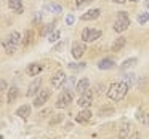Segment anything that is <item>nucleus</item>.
I'll list each match as a JSON object with an SVG mask.
<instances>
[{"instance_id":"2f4dec72","label":"nucleus","mask_w":149,"mask_h":139,"mask_svg":"<svg viewBox=\"0 0 149 139\" xmlns=\"http://www.w3.org/2000/svg\"><path fill=\"white\" fill-rule=\"evenodd\" d=\"M128 139H139V134H138L136 131H133V133H130Z\"/></svg>"},{"instance_id":"39448f33","label":"nucleus","mask_w":149,"mask_h":139,"mask_svg":"<svg viewBox=\"0 0 149 139\" xmlns=\"http://www.w3.org/2000/svg\"><path fill=\"white\" fill-rule=\"evenodd\" d=\"M101 37V30L91 29V27H85L82 30V42H95Z\"/></svg>"},{"instance_id":"a211bd4d","label":"nucleus","mask_w":149,"mask_h":139,"mask_svg":"<svg viewBox=\"0 0 149 139\" xmlns=\"http://www.w3.org/2000/svg\"><path fill=\"white\" fill-rule=\"evenodd\" d=\"M19 96V90H18V86H11L10 90H8V96H7V102L11 104L16 101V98Z\"/></svg>"},{"instance_id":"c85d7f7f","label":"nucleus","mask_w":149,"mask_h":139,"mask_svg":"<svg viewBox=\"0 0 149 139\" xmlns=\"http://www.w3.org/2000/svg\"><path fill=\"white\" fill-rule=\"evenodd\" d=\"M133 77H135L133 74H127L125 77H123V82H127L128 85H132V82H133Z\"/></svg>"},{"instance_id":"dca6fc26","label":"nucleus","mask_w":149,"mask_h":139,"mask_svg":"<svg viewBox=\"0 0 149 139\" xmlns=\"http://www.w3.org/2000/svg\"><path fill=\"white\" fill-rule=\"evenodd\" d=\"M91 115H93V113H91L88 109H84V110H80V112H79V115L75 117V120H77L79 123H87L88 120L91 118Z\"/></svg>"},{"instance_id":"b1692460","label":"nucleus","mask_w":149,"mask_h":139,"mask_svg":"<svg viewBox=\"0 0 149 139\" xmlns=\"http://www.w3.org/2000/svg\"><path fill=\"white\" fill-rule=\"evenodd\" d=\"M68 67L71 69V71H84V69H85V62H80V64H77V62H69Z\"/></svg>"},{"instance_id":"393cba45","label":"nucleus","mask_w":149,"mask_h":139,"mask_svg":"<svg viewBox=\"0 0 149 139\" xmlns=\"http://www.w3.org/2000/svg\"><path fill=\"white\" fill-rule=\"evenodd\" d=\"M58 40H59V30H53V32L48 35V42L55 43V42H58Z\"/></svg>"},{"instance_id":"423d86ee","label":"nucleus","mask_w":149,"mask_h":139,"mask_svg":"<svg viewBox=\"0 0 149 139\" xmlns=\"http://www.w3.org/2000/svg\"><path fill=\"white\" fill-rule=\"evenodd\" d=\"M71 102H72V94H71V91H63V93L58 96V99H56L55 106L58 107V109H66V107H68Z\"/></svg>"},{"instance_id":"0eeeda50","label":"nucleus","mask_w":149,"mask_h":139,"mask_svg":"<svg viewBox=\"0 0 149 139\" xmlns=\"http://www.w3.org/2000/svg\"><path fill=\"white\" fill-rule=\"evenodd\" d=\"M52 96V91L50 90H47V88H43V90H40L39 91V94L36 96V99H34V106L36 107H42L43 104L48 101V98Z\"/></svg>"},{"instance_id":"aec40b11","label":"nucleus","mask_w":149,"mask_h":139,"mask_svg":"<svg viewBox=\"0 0 149 139\" xmlns=\"http://www.w3.org/2000/svg\"><path fill=\"white\" fill-rule=\"evenodd\" d=\"M123 46H125V37H119V39L112 43V51H120Z\"/></svg>"},{"instance_id":"6e6552de","label":"nucleus","mask_w":149,"mask_h":139,"mask_svg":"<svg viewBox=\"0 0 149 139\" xmlns=\"http://www.w3.org/2000/svg\"><path fill=\"white\" fill-rule=\"evenodd\" d=\"M66 82V74L63 71H56L55 74L52 75V85L55 88H61Z\"/></svg>"},{"instance_id":"473e14b6","label":"nucleus","mask_w":149,"mask_h":139,"mask_svg":"<svg viewBox=\"0 0 149 139\" xmlns=\"http://www.w3.org/2000/svg\"><path fill=\"white\" fill-rule=\"evenodd\" d=\"M109 2H112V3H125L127 0H109Z\"/></svg>"},{"instance_id":"9b49d317","label":"nucleus","mask_w":149,"mask_h":139,"mask_svg":"<svg viewBox=\"0 0 149 139\" xmlns=\"http://www.w3.org/2000/svg\"><path fill=\"white\" fill-rule=\"evenodd\" d=\"M40 85H42V80H40V77H37L36 80H34L32 83L29 85V90H27L26 96L29 98V96H34V94H39V91H40Z\"/></svg>"},{"instance_id":"ddd939ff","label":"nucleus","mask_w":149,"mask_h":139,"mask_svg":"<svg viewBox=\"0 0 149 139\" xmlns=\"http://www.w3.org/2000/svg\"><path fill=\"white\" fill-rule=\"evenodd\" d=\"M42 69H43V66L42 64H37V62H32V64H29L27 66V69H26V72H27V75L29 77H37V75L42 72Z\"/></svg>"},{"instance_id":"c9c22d12","label":"nucleus","mask_w":149,"mask_h":139,"mask_svg":"<svg viewBox=\"0 0 149 139\" xmlns=\"http://www.w3.org/2000/svg\"><path fill=\"white\" fill-rule=\"evenodd\" d=\"M146 125H148V126H149V117H148V122H146Z\"/></svg>"},{"instance_id":"a878e982","label":"nucleus","mask_w":149,"mask_h":139,"mask_svg":"<svg viewBox=\"0 0 149 139\" xmlns=\"http://www.w3.org/2000/svg\"><path fill=\"white\" fill-rule=\"evenodd\" d=\"M148 19H149V13H146V11L138 16V23L139 24H146V23H148Z\"/></svg>"},{"instance_id":"1a4fd4ad","label":"nucleus","mask_w":149,"mask_h":139,"mask_svg":"<svg viewBox=\"0 0 149 139\" xmlns=\"http://www.w3.org/2000/svg\"><path fill=\"white\" fill-rule=\"evenodd\" d=\"M85 42H74L72 45V58L74 59H80L85 53Z\"/></svg>"},{"instance_id":"9d476101","label":"nucleus","mask_w":149,"mask_h":139,"mask_svg":"<svg viewBox=\"0 0 149 139\" xmlns=\"http://www.w3.org/2000/svg\"><path fill=\"white\" fill-rule=\"evenodd\" d=\"M114 67H116V61L111 58H103L98 61V69H101V71H109Z\"/></svg>"},{"instance_id":"f8f14e48","label":"nucleus","mask_w":149,"mask_h":139,"mask_svg":"<svg viewBox=\"0 0 149 139\" xmlns=\"http://www.w3.org/2000/svg\"><path fill=\"white\" fill-rule=\"evenodd\" d=\"M100 15H101L100 8H93V10H88L87 13L82 15L80 19L82 21H93V19H96V18H100Z\"/></svg>"},{"instance_id":"bb28decb","label":"nucleus","mask_w":149,"mask_h":139,"mask_svg":"<svg viewBox=\"0 0 149 139\" xmlns=\"http://www.w3.org/2000/svg\"><path fill=\"white\" fill-rule=\"evenodd\" d=\"M31 39H32V30H27V32H26V39H24L23 45L27 46V43H31Z\"/></svg>"},{"instance_id":"f03ea898","label":"nucleus","mask_w":149,"mask_h":139,"mask_svg":"<svg viewBox=\"0 0 149 139\" xmlns=\"http://www.w3.org/2000/svg\"><path fill=\"white\" fill-rule=\"evenodd\" d=\"M19 42H21V34L19 32H11L10 35L2 42V46H3V50L7 53H13L15 50H16V46L19 45Z\"/></svg>"},{"instance_id":"f257e3e1","label":"nucleus","mask_w":149,"mask_h":139,"mask_svg":"<svg viewBox=\"0 0 149 139\" xmlns=\"http://www.w3.org/2000/svg\"><path fill=\"white\" fill-rule=\"evenodd\" d=\"M128 88H130V85L127 83V82H123V80L117 82V83H112L109 86V90H107V98L112 99L114 102H119V101H122L123 98L127 96Z\"/></svg>"},{"instance_id":"7ed1b4c3","label":"nucleus","mask_w":149,"mask_h":139,"mask_svg":"<svg viewBox=\"0 0 149 139\" xmlns=\"http://www.w3.org/2000/svg\"><path fill=\"white\" fill-rule=\"evenodd\" d=\"M130 26V18L127 15V11H119L116 18V23H114V30L116 32H125Z\"/></svg>"},{"instance_id":"cd10ccee","label":"nucleus","mask_w":149,"mask_h":139,"mask_svg":"<svg viewBox=\"0 0 149 139\" xmlns=\"http://www.w3.org/2000/svg\"><path fill=\"white\" fill-rule=\"evenodd\" d=\"M91 0H75V5H77L79 8H82V7H85V5H88Z\"/></svg>"},{"instance_id":"5701e85b","label":"nucleus","mask_w":149,"mask_h":139,"mask_svg":"<svg viewBox=\"0 0 149 139\" xmlns=\"http://www.w3.org/2000/svg\"><path fill=\"white\" fill-rule=\"evenodd\" d=\"M53 30H55V24H53V23H48L42 30H40V34H42V35H50Z\"/></svg>"},{"instance_id":"20e7f679","label":"nucleus","mask_w":149,"mask_h":139,"mask_svg":"<svg viewBox=\"0 0 149 139\" xmlns=\"http://www.w3.org/2000/svg\"><path fill=\"white\" fill-rule=\"evenodd\" d=\"M91 102H93V90H90L88 88L87 91H84V93L79 96V107H82V109H88V107L91 106Z\"/></svg>"},{"instance_id":"4be33fe9","label":"nucleus","mask_w":149,"mask_h":139,"mask_svg":"<svg viewBox=\"0 0 149 139\" xmlns=\"http://www.w3.org/2000/svg\"><path fill=\"white\" fill-rule=\"evenodd\" d=\"M45 10H50L52 13L58 15V13H61V5H59V3H55V2H52V3H48V5L45 7Z\"/></svg>"},{"instance_id":"412c9836","label":"nucleus","mask_w":149,"mask_h":139,"mask_svg":"<svg viewBox=\"0 0 149 139\" xmlns=\"http://www.w3.org/2000/svg\"><path fill=\"white\" fill-rule=\"evenodd\" d=\"M136 62H138V59L136 58H130V59H125V61L120 64V71H125V69H128V67H132V66H135Z\"/></svg>"},{"instance_id":"c756f323","label":"nucleus","mask_w":149,"mask_h":139,"mask_svg":"<svg viewBox=\"0 0 149 139\" xmlns=\"http://www.w3.org/2000/svg\"><path fill=\"white\" fill-rule=\"evenodd\" d=\"M66 24H68V26H72V24H74V16H72V15H68V16H66Z\"/></svg>"},{"instance_id":"f3484780","label":"nucleus","mask_w":149,"mask_h":139,"mask_svg":"<svg viewBox=\"0 0 149 139\" xmlns=\"http://www.w3.org/2000/svg\"><path fill=\"white\" fill-rule=\"evenodd\" d=\"M16 115L19 117V118L26 120L27 117L31 115V106H29V104H24V106H21L19 109L16 110Z\"/></svg>"},{"instance_id":"7c9ffc66","label":"nucleus","mask_w":149,"mask_h":139,"mask_svg":"<svg viewBox=\"0 0 149 139\" xmlns=\"http://www.w3.org/2000/svg\"><path fill=\"white\" fill-rule=\"evenodd\" d=\"M0 90H2V93H3L5 90H7V82H5L3 78H2V80H0Z\"/></svg>"},{"instance_id":"72a5a7b5","label":"nucleus","mask_w":149,"mask_h":139,"mask_svg":"<svg viewBox=\"0 0 149 139\" xmlns=\"http://www.w3.org/2000/svg\"><path fill=\"white\" fill-rule=\"evenodd\" d=\"M144 7L149 8V0H144Z\"/></svg>"},{"instance_id":"4468645a","label":"nucleus","mask_w":149,"mask_h":139,"mask_svg":"<svg viewBox=\"0 0 149 139\" xmlns=\"http://www.w3.org/2000/svg\"><path fill=\"white\" fill-rule=\"evenodd\" d=\"M8 7L11 11L21 15L23 13V0H8Z\"/></svg>"},{"instance_id":"f704fd0d","label":"nucleus","mask_w":149,"mask_h":139,"mask_svg":"<svg viewBox=\"0 0 149 139\" xmlns=\"http://www.w3.org/2000/svg\"><path fill=\"white\" fill-rule=\"evenodd\" d=\"M130 2H133V3H136V2H138V0H130Z\"/></svg>"},{"instance_id":"2eb2a0df","label":"nucleus","mask_w":149,"mask_h":139,"mask_svg":"<svg viewBox=\"0 0 149 139\" xmlns=\"http://www.w3.org/2000/svg\"><path fill=\"white\" fill-rule=\"evenodd\" d=\"M88 88H90V80H88V78H80V80L77 82V85H75V91H77L79 94L87 91Z\"/></svg>"},{"instance_id":"6ab92c4d","label":"nucleus","mask_w":149,"mask_h":139,"mask_svg":"<svg viewBox=\"0 0 149 139\" xmlns=\"http://www.w3.org/2000/svg\"><path fill=\"white\" fill-rule=\"evenodd\" d=\"M130 123L128 122H123L122 123V126H120V129H119V139H125L127 136L130 134Z\"/></svg>"}]
</instances>
